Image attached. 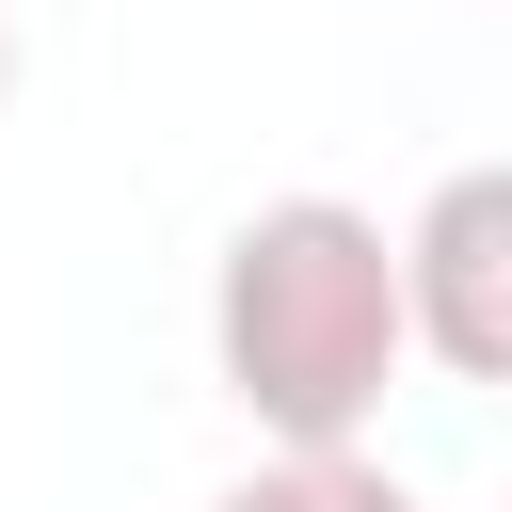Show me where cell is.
Returning a JSON list of instances; mask_svg holds the SVG:
<instances>
[{
	"instance_id": "1",
	"label": "cell",
	"mask_w": 512,
	"mask_h": 512,
	"mask_svg": "<svg viewBox=\"0 0 512 512\" xmlns=\"http://www.w3.org/2000/svg\"><path fill=\"white\" fill-rule=\"evenodd\" d=\"M208 368L272 448H368L400 352V256L352 192H272L208 256Z\"/></svg>"
},
{
	"instance_id": "3",
	"label": "cell",
	"mask_w": 512,
	"mask_h": 512,
	"mask_svg": "<svg viewBox=\"0 0 512 512\" xmlns=\"http://www.w3.org/2000/svg\"><path fill=\"white\" fill-rule=\"evenodd\" d=\"M208 512H432L416 480H384L368 448H272L256 480H224Z\"/></svg>"
},
{
	"instance_id": "2",
	"label": "cell",
	"mask_w": 512,
	"mask_h": 512,
	"mask_svg": "<svg viewBox=\"0 0 512 512\" xmlns=\"http://www.w3.org/2000/svg\"><path fill=\"white\" fill-rule=\"evenodd\" d=\"M384 256H400V352H432L448 384H512V176L464 160Z\"/></svg>"
},
{
	"instance_id": "4",
	"label": "cell",
	"mask_w": 512,
	"mask_h": 512,
	"mask_svg": "<svg viewBox=\"0 0 512 512\" xmlns=\"http://www.w3.org/2000/svg\"><path fill=\"white\" fill-rule=\"evenodd\" d=\"M0 80H16V32H0Z\"/></svg>"
}]
</instances>
